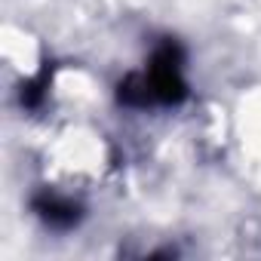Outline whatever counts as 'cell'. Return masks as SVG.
<instances>
[{
  "label": "cell",
  "mask_w": 261,
  "mask_h": 261,
  "mask_svg": "<svg viewBox=\"0 0 261 261\" xmlns=\"http://www.w3.org/2000/svg\"><path fill=\"white\" fill-rule=\"evenodd\" d=\"M185 95L181 80V49L175 43H166L154 53L151 71L136 74L120 86V98L129 105H148V101H178Z\"/></svg>",
  "instance_id": "6da1fadb"
},
{
  "label": "cell",
  "mask_w": 261,
  "mask_h": 261,
  "mask_svg": "<svg viewBox=\"0 0 261 261\" xmlns=\"http://www.w3.org/2000/svg\"><path fill=\"white\" fill-rule=\"evenodd\" d=\"M34 209L40 212V218L53 227H74L80 218V206L68 197H56V194H43L34 200Z\"/></svg>",
  "instance_id": "7a4b0ae2"
}]
</instances>
